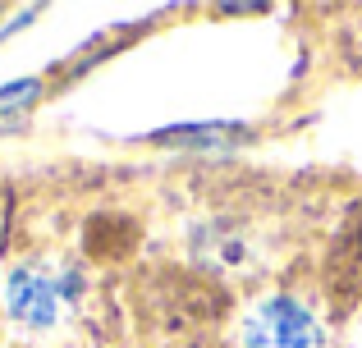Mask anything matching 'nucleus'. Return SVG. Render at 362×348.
<instances>
[{
    "label": "nucleus",
    "mask_w": 362,
    "mask_h": 348,
    "mask_svg": "<svg viewBox=\"0 0 362 348\" xmlns=\"http://www.w3.org/2000/svg\"><path fill=\"white\" fill-rule=\"evenodd\" d=\"M74 289H78V280H74L69 270L33 261V266L9 270L5 307H9V316L23 321V325H55L64 316V307L74 303Z\"/></svg>",
    "instance_id": "obj_1"
},
{
    "label": "nucleus",
    "mask_w": 362,
    "mask_h": 348,
    "mask_svg": "<svg viewBox=\"0 0 362 348\" xmlns=\"http://www.w3.org/2000/svg\"><path fill=\"white\" fill-rule=\"evenodd\" d=\"M321 344H326L321 316L289 294L257 303L243 321V348H321Z\"/></svg>",
    "instance_id": "obj_2"
},
{
    "label": "nucleus",
    "mask_w": 362,
    "mask_h": 348,
    "mask_svg": "<svg viewBox=\"0 0 362 348\" xmlns=\"http://www.w3.org/2000/svg\"><path fill=\"white\" fill-rule=\"evenodd\" d=\"M330 294L349 307H362V206H354L330 248Z\"/></svg>",
    "instance_id": "obj_3"
}]
</instances>
